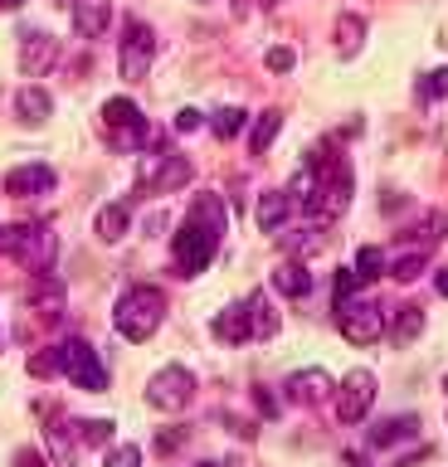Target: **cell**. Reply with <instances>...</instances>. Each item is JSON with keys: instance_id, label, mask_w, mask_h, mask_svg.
<instances>
[{"instance_id": "29", "label": "cell", "mask_w": 448, "mask_h": 467, "mask_svg": "<svg viewBox=\"0 0 448 467\" xmlns=\"http://www.w3.org/2000/svg\"><path fill=\"white\" fill-rule=\"evenodd\" d=\"M322 244H327L322 229H293V234H283V248H287L293 258H307V254H317Z\"/></svg>"}, {"instance_id": "44", "label": "cell", "mask_w": 448, "mask_h": 467, "mask_svg": "<svg viewBox=\"0 0 448 467\" xmlns=\"http://www.w3.org/2000/svg\"><path fill=\"white\" fill-rule=\"evenodd\" d=\"M443 389H448V375H443Z\"/></svg>"}, {"instance_id": "42", "label": "cell", "mask_w": 448, "mask_h": 467, "mask_svg": "<svg viewBox=\"0 0 448 467\" xmlns=\"http://www.w3.org/2000/svg\"><path fill=\"white\" fill-rule=\"evenodd\" d=\"M25 5V0H0V10H20Z\"/></svg>"}, {"instance_id": "22", "label": "cell", "mask_w": 448, "mask_h": 467, "mask_svg": "<svg viewBox=\"0 0 448 467\" xmlns=\"http://www.w3.org/2000/svg\"><path fill=\"white\" fill-rule=\"evenodd\" d=\"M419 331H424V306H395V317H390V341L395 346H410L419 341Z\"/></svg>"}, {"instance_id": "25", "label": "cell", "mask_w": 448, "mask_h": 467, "mask_svg": "<svg viewBox=\"0 0 448 467\" xmlns=\"http://www.w3.org/2000/svg\"><path fill=\"white\" fill-rule=\"evenodd\" d=\"M424 268H429V248H404V254H395L390 258V277L395 283H414V277H424Z\"/></svg>"}, {"instance_id": "20", "label": "cell", "mask_w": 448, "mask_h": 467, "mask_svg": "<svg viewBox=\"0 0 448 467\" xmlns=\"http://www.w3.org/2000/svg\"><path fill=\"white\" fill-rule=\"evenodd\" d=\"M49 112H54V98H49L39 83H25V88H16V117H20L25 127H39Z\"/></svg>"}, {"instance_id": "1", "label": "cell", "mask_w": 448, "mask_h": 467, "mask_svg": "<svg viewBox=\"0 0 448 467\" xmlns=\"http://www.w3.org/2000/svg\"><path fill=\"white\" fill-rule=\"evenodd\" d=\"M224 234H229L224 200L220 195H195L191 210H185V219H181V229L171 234V268H176L181 277L205 273L214 263V254H220Z\"/></svg>"}, {"instance_id": "24", "label": "cell", "mask_w": 448, "mask_h": 467, "mask_svg": "<svg viewBox=\"0 0 448 467\" xmlns=\"http://www.w3.org/2000/svg\"><path fill=\"white\" fill-rule=\"evenodd\" d=\"M278 131H283V112H278V108L258 112V117H254V131H249V151H254V156H264L268 146L278 141Z\"/></svg>"}, {"instance_id": "14", "label": "cell", "mask_w": 448, "mask_h": 467, "mask_svg": "<svg viewBox=\"0 0 448 467\" xmlns=\"http://www.w3.org/2000/svg\"><path fill=\"white\" fill-rule=\"evenodd\" d=\"M293 195H287V190H264V195H258V204H254V224L264 229V234H283L287 229V219H293Z\"/></svg>"}, {"instance_id": "33", "label": "cell", "mask_w": 448, "mask_h": 467, "mask_svg": "<svg viewBox=\"0 0 448 467\" xmlns=\"http://www.w3.org/2000/svg\"><path fill=\"white\" fill-rule=\"evenodd\" d=\"M103 467H141V448L137 443H112Z\"/></svg>"}, {"instance_id": "3", "label": "cell", "mask_w": 448, "mask_h": 467, "mask_svg": "<svg viewBox=\"0 0 448 467\" xmlns=\"http://www.w3.org/2000/svg\"><path fill=\"white\" fill-rule=\"evenodd\" d=\"M0 254H10L30 273H45L59 254V239H54L49 224H5L0 229Z\"/></svg>"}, {"instance_id": "10", "label": "cell", "mask_w": 448, "mask_h": 467, "mask_svg": "<svg viewBox=\"0 0 448 467\" xmlns=\"http://www.w3.org/2000/svg\"><path fill=\"white\" fill-rule=\"evenodd\" d=\"M375 394H380V379H375L370 370H351L337 385V394H331V404H337V419L341 423H360L370 414V404H375Z\"/></svg>"}, {"instance_id": "7", "label": "cell", "mask_w": 448, "mask_h": 467, "mask_svg": "<svg viewBox=\"0 0 448 467\" xmlns=\"http://www.w3.org/2000/svg\"><path fill=\"white\" fill-rule=\"evenodd\" d=\"M64 379H74V385L89 389V394H103L108 389V365H103V356H98L89 341L68 336L64 341Z\"/></svg>"}, {"instance_id": "36", "label": "cell", "mask_w": 448, "mask_h": 467, "mask_svg": "<svg viewBox=\"0 0 448 467\" xmlns=\"http://www.w3.org/2000/svg\"><path fill=\"white\" fill-rule=\"evenodd\" d=\"M200 127H205V112H195V108L176 112V131H200Z\"/></svg>"}, {"instance_id": "41", "label": "cell", "mask_w": 448, "mask_h": 467, "mask_svg": "<svg viewBox=\"0 0 448 467\" xmlns=\"http://www.w3.org/2000/svg\"><path fill=\"white\" fill-rule=\"evenodd\" d=\"M346 467H370V462L360 458V452H346Z\"/></svg>"}, {"instance_id": "19", "label": "cell", "mask_w": 448, "mask_h": 467, "mask_svg": "<svg viewBox=\"0 0 448 467\" xmlns=\"http://www.w3.org/2000/svg\"><path fill=\"white\" fill-rule=\"evenodd\" d=\"M127 229H132V204H122V200L103 204V210H98V219H93V234H98L103 244H122Z\"/></svg>"}, {"instance_id": "5", "label": "cell", "mask_w": 448, "mask_h": 467, "mask_svg": "<svg viewBox=\"0 0 448 467\" xmlns=\"http://www.w3.org/2000/svg\"><path fill=\"white\" fill-rule=\"evenodd\" d=\"M337 327L351 346H375L385 336V306L370 297H346L337 302Z\"/></svg>"}, {"instance_id": "4", "label": "cell", "mask_w": 448, "mask_h": 467, "mask_svg": "<svg viewBox=\"0 0 448 467\" xmlns=\"http://www.w3.org/2000/svg\"><path fill=\"white\" fill-rule=\"evenodd\" d=\"M103 131L118 151H147L151 146V122L132 98H108L103 102Z\"/></svg>"}, {"instance_id": "15", "label": "cell", "mask_w": 448, "mask_h": 467, "mask_svg": "<svg viewBox=\"0 0 448 467\" xmlns=\"http://www.w3.org/2000/svg\"><path fill=\"white\" fill-rule=\"evenodd\" d=\"M312 287H317V277L307 273V263H302V258H287V263L273 268V292H278V297L302 302V297H312Z\"/></svg>"}, {"instance_id": "8", "label": "cell", "mask_w": 448, "mask_h": 467, "mask_svg": "<svg viewBox=\"0 0 448 467\" xmlns=\"http://www.w3.org/2000/svg\"><path fill=\"white\" fill-rule=\"evenodd\" d=\"M151 58H156V29L147 20H127L122 25V49H118V64H122V78H147L151 73Z\"/></svg>"}, {"instance_id": "27", "label": "cell", "mask_w": 448, "mask_h": 467, "mask_svg": "<svg viewBox=\"0 0 448 467\" xmlns=\"http://www.w3.org/2000/svg\"><path fill=\"white\" fill-rule=\"evenodd\" d=\"M30 375H35V379H59V375H64V341L35 350V356H30Z\"/></svg>"}, {"instance_id": "31", "label": "cell", "mask_w": 448, "mask_h": 467, "mask_svg": "<svg viewBox=\"0 0 448 467\" xmlns=\"http://www.w3.org/2000/svg\"><path fill=\"white\" fill-rule=\"evenodd\" d=\"M74 438L83 448H108L112 443V423L108 419H83V423H74Z\"/></svg>"}, {"instance_id": "39", "label": "cell", "mask_w": 448, "mask_h": 467, "mask_svg": "<svg viewBox=\"0 0 448 467\" xmlns=\"http://www.w3.org/2000/svg\"><path fill=\"white\" fill-rule=\"evenodd\" d=\"M181 443H185V433H181V429H176V433H161V438H156V452H176Z\"/></svg>"}, {"instance_id": "28", "label": "cell", "mask_w": 448, "mask_h": 467, "mask_svg": "<svg viewBox=\"0 0 448 467\" xmlns=\"http://www.w3.org/2000/svg\"><path fill=\"white\" fill-rule=\"evenodd\" d=\"M351 268H356V277H360V283H375V277H385L390 258H385V248L366 244V248H360V254H356V263H351Z\"/></svg>"}, {"instance_id": "37", "label": "cell", "mask_w": 448, "mask_h": 467, "mask_svg": "<svg viewBox=\"0 0 448 467\" xmlns=\"http://www.w3.org/2000/svg\"><path fill=\"white\" fill-rule=\"evenodd\" d=\"M16 467H49V458H45L39 448H20V452H16Z\"/></svg>"}, {"instance_id": "2", "label": "cell", "mask_w": 448, "mask_h": 467, "mask_svg": "<svg viewBox=\"0 0 448 467\" xmlns=\"http://www.w3.org/2000/svg\"><path fill=\"white\" fill-rule=\"evenodd\" d=\"M161 321H166V292L147 283L127 287L118 306H112V327H118L122 341H151L161 331Z\"/></svg>"}, {"instance_id": "12", "label": "cell", "mask_w": 448, "mask_h": 467, "mask_svg": "<svg viewBox=\"0 0 448 467\" xmlns=\"http://www.w3.org/2000/svg\"><path fill=\"white\" fill-rule=\"evenodd\" d=\"M54 185H59V175H54V166H45V161H30V166L5 171V195H16V200L49 195Z\"/></svg>"}, {"instance_id": "23", "label": "cell", "mask_w": 448, "mask_h": 467, "mask_svg": "<svg viewBox=\"0 0 448 467\" xmlns=\"http://www.w3.org/2000/svg\"><path fill=\"white\" fill-rule=\"evenodd\" d=\"M249 321H254V341H268V336H278V312H273L268 292H249Z\"/></svg>"}, {"instance_id": "26", "label": "cell", "mask_w": 448, "mask_h": 467, "mask_svg": "<svg viewBox=\"0 0 448 467\" xmlns=\"http://www.w3.org/2000/svg\"><path fill=\"white\" fill-rule=\"evenodd\" d=\"M244 127H249V112H244V108H214V112H210V131H214L220 141H234Z\"/></svg>"}, {"instance_id": "17", "label": "cell", "mask_w": 448, "mask_h": 467, "mask_svg": "<svg viewBox=\"0 0 448 467\" xmlns=\"http://www.w3.org/2000/svg\"><path fill=\"white\" fill-rule=\"evenodd\" d=\"M112 25V0H74V29L78 39H103Z\"/></svg>"}, {"instance_id": "38", "label": "cell", "mask_w": 448, "mask_h": 467, "mask_svg": "<svg viewBox=\"0 0 448 467\" xmlns=\"http://www.w3.org/2000/svg\"><path fill=\"white\" fill-rule=\"evenodd\" d=\"M254 404H258V414H264V419H273V414H278V400H273L268 389H254Z\"/></svg>"}, {"instance_id": "45", "label": "cell", "mask_w": 448, "mask_h": 467, "mask_svg": "<svg viewBox=\"0 0 448 467\" xmlns=\"http://www.w3.org/2000/svg\"><path fill=\"white\" fill-rule=\"evenodd\" d=\"M200 5H210V0H200Z\"/></svg>"}, {"instance_id": "18", "label": "cell", "mask_w": 448, "mask_h": 467, "mask_svg": "<svg viewBox=\"0 0 448 467\" xmlns=\"http://www.w3.org/2000/svg\"><path fill=\"white\" fill-rule=\"evenodd\" d=\"M419 438V419L414 414H395V419H380L375 429L366 433L370 448H400V443H414Z\"/></svg>"}, {"instance_id": "13", "label": "cell", "mask_w": 448, "mask_h": 467, "mask_svg": "<svg viewBox=\"0 0 448 467\" xmlns=\"http://www.w3.org/2000/svg\"><path fill=\"white\" fill-rule=\"evenodd\" d=\"M54 64H59V39L45 35V29H30V35L20 39V68L30 73V78H39V73H49Z\"/></svg>"}, {"instance_id": "16", "label": "cell", "mask_w": 448, "mask_h": 467, "mask_svg": "<svg viewBox=\"0 0 448 467\" xmlns=\"http://www.w3.org/2000/svg\"><path fill=\"white\" fill-rule=\"evenodd\" d=\"M214 341H224V346H244V341H254V321H249V302H234V306H224L220 317H214Z\"/></svg>"}, {"instance_id": "21", "label": "cell", "mask_w": 448, "mask_h": 467, "mask_svg": "<svg viewBox=\"0 0 448 467\" xmlns=\"http://www.w3.org/2000/svg\"><path fill=\"white\" fill-rule=\"evenodd\" d=\"M30 306H35V312H45V317H59V312H64V283H59V277H54L49 268H45V273H35Z\"/></svg>"}, {"instance_id": "11", "label": "cell", "mask_w": 448, "mask_h": 467, "mask_svg": "<svg viewBox=\"0 0 448 467\" xmlns=\"http://www.w3.org/2000/svg\"><path fill=\"white\" fill-rule=\"evenodd\" d=\"M283 394H287V404H302V409H317V404H327L331 394H337V379H331L327 370H297V375H287V385H283Z\"/></svg>"}, {"instance_id": "35", "label": "cell", "mask_w": 448, "mask_h": 467, "mask_svg": "<svg viewBox=\"0 0 448 467\" xmlns=\"http://www.w3.org/2000/svg\"><path fill=\"white\" fill-rule=\"evenodd\" d=\"M264 64H268L273 73H293V64H297V54L287 49V44H273V49L264 54Z\"/></svg>"}, {"instance_id": "9", "label": "cell", "mask_w": 448, "mask_h": 467, "mask_svg": "<svg viewBox=\"0 0 448 467\" xmlns=\"http://www.w3.org/2000/svg\"><path fill=\"white\" fill-rule=\"evenodd\" d=\"M191 175H195V166L181 151H151V156H141V185L156 190V195L185 190V185H191Z\"/></svg>"}, {"instance_id": "34", "label": "cell", "mask_w": 448, "mask_h": 467, "mask_svg": "<svg viewBox=\"0 0 448 467\" xmlns=\"http://www.w3.org/2000/svg\"><path fill=\"white\" fill-rule=\"evenodd\" d=\"M419 98H424V102H439V98H448V68H433V73H424V83H419Z\"/></svg>"}, {"instance_id": "32", "label": "cell", "mask_w": 448, "mask_h": 467, "mask_svg": "<svg viewBox=\"0 0 448 467\" xmlns=\"http://www.w3.org/2000/svg\"><path fill=\"white\" fill-rule=\"evenodd\" d=\"M410 234H414V248H433V244L443 239V214H439V210L424 214V219H419V224H414Z\"/></svg>"}, {"instance_id": "30", "label": "cell", "mask_w": 448, "mask_h": 467, "mask_svg": "<svg viewBox=\"0 0 448 467\" xmlns=\"http://www.w3.org/2000/svg\"><path fill=\"white\" fill-rule=\"evenodd\" d=\"M360 39H366V20H360V15H341V20H337V49L356 54Z\"/></svg>"}, {"instance_id": "40", "label": "cell", "mask_w": 448, "mask_h": 467, "mask_svg": "<svg viewBox=\"0 0 448 467\" xmlns=\"http://www.w3.org/2000/svg\"><path fill=\"white\" fill-rule=\"evenodd\" d=\"M433 287H439V297H448V268H443L439 277H433Z\"/></svg>"}, {"instance_id": "6", "label": "cell", "mask_w": 448, "mask_h": 467, "mask_svg": "<svg viewBox=\"0 0 448 467\" xmlns=\"http://www.w3.org/2000/svg\"><path fill=\"white\" fill-rule=\"evenodd\" d=\"M195 375L185 370V365H161V370L151 375V385H147V404L151 409H161V414H181V409H191L195 400Z\"/></svg>"}, {"instance_id": "43", "label": "cell", "mask_w": 448, "mask_h": 467, "mask_svg": "<svg viewBox=\"0 0 448 467\" xmlns=\"http://www.w3.org/2000/svg\"><path fill=\"white\" fill-rule=\"evenodd\" d=\"M195 467H214V462H195Z\"/></svg>"}]
</instances>
